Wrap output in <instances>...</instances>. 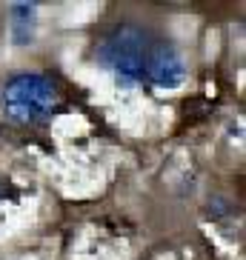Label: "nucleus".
<instances>
[{
  "mask_svg": "<svg viewBox=\"0 0 246 260\" xmlns=\"http://www.w3.org/2000/svg\"><path fill=\"white\" fill-rule=\"evenodd\" d=\"M60 103L57 83L38 72H20L9 77L0 92V112L12 126H38L49 120Z\"/></svg>",
  "mask_w": 246,
  "mask_h": 260,
  "instance_id": "obj_1",
  "label": "nucleus"
},
{
  "mask_svg": "<svg viewBox=\"0 0 246 260\" xmlns=\"http://www.w3.org/2000/svg\"><path fill=\"white\" fill-rule=\"evenodd\" d=\"M149 46H152V38L146 29L135 23H120L103 38L98 54L100 63L115 72L120 80L135 83V80H143V75H146Z\"/></svg>",
  "mask_w": 246,
  "mask_h": 260,
  "instance_id": "obj_2",
  "label": "nucleus"
},
{
  "mask_svg": "<svg viewBox=\"0 0 246 260\" xmlns=\"http://www.w3.org/2000/svg\"><path fill=\"white\" fill-rule=\"evenodd\" d=\"M158 89H177L186 80V60L180 49L169 40H158L149 46L146 54V75Z\"/></svg>",
  "mask_w": 246,
  "mask_h": 260,
  "instance_id": "obj_3",
  "label": "nucleus"
},
{
  "mask_svg": "<svg viewBox=\"0 0 246 260\" xmlns=\"http://www.w3.org/2000/svg\"><path fill=\"white\" fill-rule=\"evenodd\" d=\"M9 15H12V40H15V46H29L35 40V15H38V9L32 3H12Z\"/></svg>",
  "mask_w": 246,
  "mask_h": 260,
  "instance_id": "obj_4",
  "label": "nucleus"
},
{
  "mask_svg": "<svg viewBox=\"0 0 246 260\" xmlns=\"http://www.w3.org/2000/svg\"><path fill=\"white\" fill-rule=\"evenodd\" d=\"M235 212V206H232V200L229 198H212L209 200V217L212 220H221V217H229V214Z\"/></svg>",
  "mask_w": 246,
  "mask_h": 260,
  "instance_id": "obj_5",
  "label": "nucleus"
}]
</instances>
